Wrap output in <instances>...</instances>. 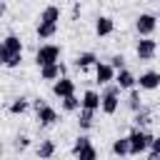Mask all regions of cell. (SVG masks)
<instances>
[{"mask_svg": "<svg viewBox=\"0 0 160 160\" xmlns=\"http://www.w3.org/2000/svg\"><path fill=\"white\" fill-rule=\"evenodd\" d=\"M60 108H62L65 112H80L82 100H80L78 95H68V98H62V100H60Z\"/></svg>", "mask_w": 160, "mask_h": 160, "instance_id": "cell-23", "label": "cell"}, {"mask_svg": "<svg viewBox=\"0 0 160 160\" xmlns=\"http://www.w3.org/2000/svg\"><path fill=\"white\" fill-rule=\"evenodd\" d=\"M58 20H60V8L58 5H48V8H42L38 22H55L58 25Z\"/></svg>", "mask_w": 160, "mask_h": 160, "instance_id": "cell-22", "label": "cell"}, {"mask_svg": "<svg viewBox=\"0 0 160 160\" xmlns=\"http://www.w3.org/2000/svg\"><path fill=\"white\" fill-rule=\"evenodd\" d=\"M115 75H118V70H115L110 62L98 60V65H95V82H100V85H110V82H115Z\"/></svg>", "mask_w": 160, "mask_h": 160, "instance_id": "cell-9", "label": "cell"}, {"mask_svg": "<svg viewBox=\"0 0 160 160\" xmlns=\"http://www.w3.org/2000/svg\"><path fill=\"white\" fill-rule=\"evenodd\" d=\"M68 75V65L65 62H52V65H45L40 68V80H48V82H55L58 78Z\"/></svg>", "mask_w": 160, "mask_h": 160, "instance_id": "cell-10", "label": "cell"}, {"mask_svg": "<svg viewBox=\"0 0 160 160\" xmlns=\"http://www.w3.org/2000/svg\"><path fill=\"white\" fill-rule=\"evenodd\" d=\"M78 15H80V2L72 5V20H78Z\"/></svg>", "mask_w": 160, "mask_h": 160, "instance_id": "cell-30", "label": "cell"}, {"mask_svg": "<svg viewBox=\"0 0 160 160\" xmlns=\"http://www.w3.org/2000/svg\"><path fill=\"white\" fill-rule=\"evenodd\" d=\"M20 52H22V40H20L18 35L8 32V35L2 38V45H0V62L5 65L12 55H20Z\"/></svg>", "mask_w": 160, "mask_h": 160, "instance_id": "cell-5", "label": "cell"}, {"mask_svg": "<svg viewBox=\"0 0 160 160\" xmlns=\"http://www.w3.org/2000/svg\"><path fill=\"white\" fill-rule=\"evenodd\" d=\"M120 92H122V88L118 82L105 85V90H102V105H100L102 115H115L118 112V108H120Z\"/></svg>", "mask_w": 160, "mask_h": 160, "instance_id": "cell-3", "label": "cell"}, {"mask_svg": "<svg viewBox=\"0 0 160 160\" xmlns=\"http://www.w3.org/2000/svg\"><path fill=\"white\" fill-rule=\"evenodd\" d=\"M55 152H58V145H55V140H52V138H42V140L38 142V148H35L38 160H52V158H55Z\"/></svg>", "mask_w": 160, "mask_h": 160, "instance_id": "cell-12", "label": "cell"}, {"mask_svg": "<svg viewBox=\"0 0 160 160\" xmlns=\"http://www.w3.org/2000/svg\"><path fill=\"white\" fill-rule=\"evenodd\" d=\"M148 160H160V152H158V150H152V148H150V152H148Z\"/></svg>", "mask_w": 160, "mask_h": 160, "instance_id": "cell-29", "label": "cell"}, {"mask_svg": "<svg viewBox=\"0 0 160 160\" xmlns=\"http://www.w3.org/2000/svg\"><path fill=\"white\" fill-rule=\"evenodd\" d=\"M30 108H32V100H28L25 95H20V98L10 100V105H8V112H10V115H25Z\"/></svg>", "mask_w": 160, "mask_h": 160, "instance_id": "cell-16", "label": "cell"}, {"mask_svg": "<svg viewBox=\"0 0 160 160\" xmlns=\"http://www.w3.org/2000/svg\"><path fill=\"white\" fill-rule=\"evenodd\" d=\"M82 108L85 110H100V105H102V92H98V90H92V88H88L85 92H82Z\"/></svg>", "mask_w": 160, "mask_h": 160, "instance_id": "cell-14", "label": "cell"}, {"mask_svg": "<svg viewBox=\"0 0 160 160\" xmlns=\"http://www.w3.org/2000/svg\"><path fill=\"white\" fill-rule=\"evenodd\" d=\"M50 90H52L55 98L62 100V98H68V95H75V80H72L70 75H62V78H58V80L52 82Z\"/></svg>", "mask_w": 160, "mask_h": 160, "instance_id": "cell-8", "label": "cell"}, {"mask_svg": "<svg viewBox=\"0 0 160 160\" xmlns=\"http://www.w3.org/2000/svg\"><path fill=\"white\" fill-rule=\"evenodd\" d=\"M35 35H38V40H50V38L58 35V25L55 22H38Z\"/></svg>", "mask_w": 160, "mask_h": 160, "instance_id": "cell-20", "label": "cell"}, {"mask_svg": "<svg viewBox=\"0 0 160 160\" xmlns=\"http://www.w3.org/2000/svg\"><path fill=\"white\" fill-rule=\"evenodd\" d=\"M90 142H92V140H90L88 135H78V138L72 140V148H70V155H75L78 150H82V148H85V145H90Z\"/></svg>", "mask_w": 160, "mask_h": 160, "instance_id": "cell-27", "label": "cell"}, {"mask_svg": "<svg viewBox=\"0 0 160 160\" xmlns=\"http://www.w3.org/2000/svg\"><path fill=\"white\" fill-rule=\"evenodd\" d=\"M108 62H110V65H112L115 70H125V55H122V52H118V55H112V58H110Z\"/></svg>", "mask_w": 160, "mask_h": 160, "instance_id": "cell-28", "label": "cell"}, {"mask_svg": "<svg viewBox=\"0 0 160 160\" xmlns=\"http://www.w3.org/2000/svg\"><path fill=\"white\" fill-rule=\"evenodd\" d=\"M72 158H75V160H98V148L90 142V145H85L82 150H78Z\"/></svg>", "mask_w": 160, "mask_h": 160, "instance_id": "cell-25", "label": "cell"}, {"mask_svg": "<svg viewBox=\"0 0 160 160\" xmlns=\"http://www.w3.org/2000/svg\"><path fill=\"white\" fill-rule=\"evenodd\" d=\"M138 88L140 90H158L160 88V70H145L138 75Z\"/></svg>", "mask_w": 160, "mask_h": 160, "instance_id": "cell-11", "label": "cell"}, {"mask_svg": "<svg viewBox=\"0 0 160 160\" xmlns=\"http://www.w3.org/2000/svg\"><path fill=\"white\" fill-rule=\"evenodd\" d=\"M152 150H158V152H160V132H158V135H155V140H152Z\"/></svg>", "mask_w": 160, "mask_h": 160, "instance_id": "cell-31", "label": "cell"}, {"mask_svg": "<svg viewBox=\"0 0 160 160\" xmlns=\"http://www.w3.org/2000/svg\"><path fill=\"white\" fill-rule=\"evenodd\" d=\"M135 55H138V60H142V62L152 60V58L158 55V42H155L152 38H140V40L135 42Z\"/></svg>", "mask_w": 160, "mask_h": 160, "instance_id": "cell-7", "label": "cell"}, {"mask_svg": "<svg viewBox=\"0 0 160 160\" xmlns=\"http://www.w3.org/2000/svg\"><path fill=\"white\" fill-rule=\"evenodd\" d=\"M150 120H152V115H150V110H148V108H142V110L132 112V125H135V128H145Z\"/></svg>", "mask_w": 160, "mask_h": 160, "instance_id": "cell-24", "label": "cell"}, {"mask_svg": "<svg viewBox=\"0 0 160 160\" xmlns=\"http://www.w3.org/2000/svg\"><path fill=\"white\" fill-rule=\"evenodd\" d=\"M125 105H128V110H130V112H138V110H142V108H145V105H142L140 88H132V90H128V100H125Z\"/></svg>", "mask_w": 160, "mask_h": 160, "instance_id": "cell-19", "label": "cell"}, {"mask_svg": "<svg viewBox=\"0 0 160 160\" xmlns=\"http://www.w3.org/2000/svg\"><path fill=\"white\" fill-rule=\"evenodd\" d=\"M98 65V55L92 52V50H85V52H78V58H75V68L78 70H90V68H95Z\"/></svg>", "mask_w": 160, "mask_h": 160, "instance_id": "cell-15", "label": "cell"}, {"mask_svg": "<svg viewBox=\"0 0 160 160\" xmlns=\"http://www.w3.org/2000/svg\"><path fill=\"white\" fill-rule=\"evenodd\" d=\"M32 112H35V120H38L40 128H50V125H55L60 120L58 110L52 105H48L42 98H32Z\"/></svg>", "mask_w": 160, "mask_h": 160, "instance_id": "cell-1", "label": "cell"}, {"mask_svg": "<svg viewBox=\"0 0 160 160\" xmlns=\"http://www.w3.org/2000/svg\"><path fill=\"white\" fill-rule=\"evenodd\" d=\"M60 55H62V48H60V45H55V42H42V45L35 50V65H38V68H45V65L60 62Z\"/></svg>", "mask_w": 160, "mask_h": 160, "instance_id": "cell-4", "label": "cell"}, {"mask_svg": "<svg viewBox=\"0 0 160 160\" xmlns=\"http://www.w3.org/2000/svg\"><path fill=\"white\" fill-rule=\"evenodd\" d=\"M110 152H112L115 158H125V155H130V140H128V135H125V138H118V140H112V145H110Z\"/></svg>", "mask_w": 160, "mask_h": 160, "instance_id": "cell-21", "label": "cell"}, {"mask_svg": "<svg viewBox=\"0 0 160 160\" xmlns=\"http://www.w3.org/2000/svg\"><path fill=\"white\" fill-rule=\"evenodd\" d=\"M155 30H158V18L152 12H140L135 18V32L140 38H152Z\"/></svg>", "mask_w": 160, "mask_h": 160, "instance_id": "cell-6", "label": "cell"}, {"mask_svg": "<svg viewBox=\"0 0 160 160\" xmlns=\"http://www.w3.org/2000/svg\"><path fill=\"white\" fill-rule=\"evenodd\" d=\"M12 148H15V152H25V150L30 148V135H25V132L15 135V140H12Z\"/></svg>", "mask_w": 160, "mask_h": 160, "instance_id": "cell-26", "label": "cell"}, {"mask_svg": "<svg viewBox=\"0 0 160 160\" xmlns=\"http://www.w3.org/2000/svg\"><path fill=\"white\" fill-rule=\"evenodd\" d=\"M115 82L122 88V90H132V88H138V78L125 68V70H118V75H115Z\"/></svg>", "mask_w": 160, "mask_h": 160, "instance_id": "cell-17", "label": "cell"}, {"mask_svg": "<svg viewBox=\"0 0 160 160\" xmlns=\"http://www.w3.org/2000/svg\"><path fill=\"white\" fill-rule=\"evenodd\" d=\"M155 2H160V0H155Z\"/></svg>", "mask_w": 160, "mask_h": 160, "instance_id": "cell-32", "label": "cell"}, {"mask_svg": "<svg viewBox=\"0 0 160 160\" xmlns=\"http://www.w3.org/2000/svg\"><path fill=\"white\" fill-rule=\"evenodd\" d=\"M112 32H115V20L110 15H98V20H95V35L98 38H108Z\"/></svg>", "mask_w": 160, "mask_h": 160, "instance_id": "cell-13", "label": "cell"}, {"mask_svg": "<svg viewBox=\"0 0 160 160\" xmlns=\"http://www.w3.org/2000/svg\"><path fill=\"white\" fill-rule=\"evenodd\" d=\"M92 125H95V110L80 108V112H78V128L82 132H88V130H92Z\"/></svg>", "mask_w": 160, "mask_h": 160, "instance_id": "cell-18", "label": "cell"}, {"mask_svg": "<svg viewBox=\"0 0 160 160\" xmlns=\"http://www.w3.org/2000/svg\"><path fill=\"white\" fill-rule=\"evenodd\" d=\"M128 140H130V155H142L152 148L155 135H150L145 128H132L128 132Z\"/></svg>", "mask_w": 160, "mask_h": 160, "instance_id": "cell-2", "label": "cell"}]
</instances>
